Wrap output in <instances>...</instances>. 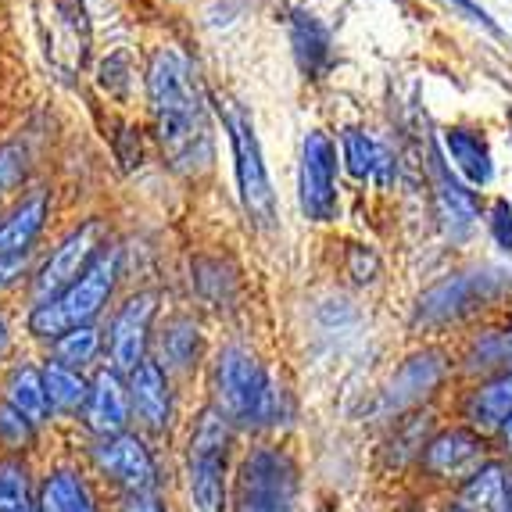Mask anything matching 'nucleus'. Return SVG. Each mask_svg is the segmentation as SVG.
Returning a JSON list of instances; mask_svg holds the SVG:
<instances>
[{
	"label": "nucleus",
	"instance_id": "obj_4",
	"mask_svg": "<svg viewBox=\"0 0 512 512\" xmlns=\"http://www.w3.org/2000/svg\"><path fill=\"white\" fill-rule=\"evenodd\" d=\"M119 265H122V251L104 248L97 255V262L72 283L69 291L51 301H40L29 312V333L43 337V341H58L61 333L79 330V326H94V319L101 316V308L108 305L111 291H115Z\"/></svg>",
	"mask_w": 512,
	"mask_h": 512
},
{
	"label": "nucleus",
	"instance_id": "obj_39",
	"mask_svg": "<svg viewBox=\"0 0 512 512\" xmlns=\"http://www.w3.org/2000/svg\"><path fill=\"white\" fill-rule=\"evenodd\" d=\"M8 351H11V330H8V323L0 319V362L8 359Z\"/></svg>",
	"mask_w": 512,
	"mask_h": 512
},
{
	"label": "nucleus",
	"instance_id": "obj_7",
	"mask_svg": "<svg viewBox=\"0 0 512 512\" xmlns=\"http://www.w3.org/2000/svg\"><path fill=\"white\" fill-rule=\"evenodd\" d=\"M298 466L283 448L262 444L244 455L233 484V512H294Z\"/></svg>",
	"mask_w": 512,
	"mask_h": 512
},
{
	"label": "nucleus",
	"instance_id": "obj_2",
	"mask_svg": "<svg viewBox=\"0 0 512 512\" xmlns=\"http://www.w3.org/2000/svg\"><path fill=\"white\" fill-rule=\"evenodd\" d=\"M512 298V269L505 265H473L455 269L434 280L412 301V326L423 333L452 330V326L480 319Z\"/></svg>",
	"mask_w": 512,
	"mask_h": 512
},
{
	"label": "nucleus",
	"instance_id": "obj_18",
	"mask_svg": "<svg viewBox=\"0 0 512 512\" xmlns=\"http://www.w3.org/2000/svg\"><path fill=\"white\" fill-rule=\"evenodd\" d=\"M83 416H86L90 434H97V441H101V437L126 434L133 409H129V391L119 369H97L94 380H90Z\"/></svg>",
	"mask_w": 512,
	"mask_h": 512
},
{
	"label": "nucleus",
	"instance_id": "obj_15",
	"mask_svg": "<svg viewBox=\"0 0 512 512\" xmlns=\"http://www.w3.org/2000/svg\"><path fill=\"white\" fill-rule=\"evenodd\" d=\"M434 165V201H437V219H441V230L452 240H466L477 226V219L484 215V201H480V190H473L466 180H459L448 162L434 151L430 158Z\"/></svg>",
	"mask_w": 512,
	"mask_h": 512
},
{
	"label": "nucleus",
	"instance_id": "obj_24",
	"mask_svg": "<svg viewBox=\"0 0 512 512\" xmlns=\"http://www.w3.org/2000/svg\"><path fill=\"white\" fill-rule=\"evenodd\" d=\"M291 43H294V58H298L301 72H305L308 79H319L333 65L330 29H326L312 11H294Z\"/></svg>",
	"mask_w": 512,
	"mask_h": 512
},
{
	"label": "nucleus",
	"instance_id": "obj_21",
	"mask_svg": "<svg viewBox=\"0 0 512 512\" xmlns=\"http://www.w3.org/2000/svg\"><path fill=\"white\" fill-rule=\"evenodd\" d=\"M441 144L452 158V165L459 169V176L470 183L473 190L487 187L495 180V158H491V144L480 129L470 126H452L441 133Z\"/></svg>",
	"mask_w": 512,
	"mask_h": 512
},
{
	"label": "nucleus",
	"instance_id": "obj_33",
	"mask_svg": "<svg viewBox=\"0 0 512 512\" xmlns=\"http://www.w3.org/2000/svg\"><path fill=\"white\" fill-rule=\"evenodd\" d=\"M26 176V151L15 144L0 147V190H11Z\"/></svg>",
	"mask_w": 512,
	"mask_h": 512
},
{
	"label": "nucleus",
	"instance_id": "obj_1",
	"mask_svg": "<svg viewBox=\"0 0 512 512\" xmlns=\"http://www.w3.org/2000/svg\"><path fill=\"white\" fill-rule=\"evenodd\" d=\"M147 97L169 162L180 172L205 169L212 162V133L197 83L190 76V61L169 47L154 51L147 65Z\"/></svg>",
	"mask_w": 512,
	"mask_h": 512
},
{
	"label": "nucleus",
	"instance_id": "obj_32",
	"mask_svg": "<svg viewBox=\"0 0 512 512\" xmlns=\"http://www.w3.org/2000/svg\"><path fill=\"white\" fill-rule=\"evenodd\" d=\"M484 215H487V237H491V244H495L505 258H512V205H509V197H495Z\"/></svg>",
	"mask_w": 512,
	"mask_h": 512
},
{
	"label": "nucleus",
	"instance_id": "obj_31",
	"mask_svg": "<svg viewBox=\"0 0 512 512\" xmlns=\"http://www.w3.org/2000/svg\"><path fill=\"white\" fill-rule=\"evenodd\" d=\"M36 437V423H29L18 409H11L8 402H0V444L8 452H26Z\"/></svg>",
	"mask_w": 512,
	"mask_h": 512
},
{
	"label": "nucleus",
	"instance_id": "obj_23",
	"mask_svg": "<svg viewBox=\"0 0 512 512\" xmlns=\"http://www.w3.org/2000/svg\"><path fill=\"white\" fill-rule=\"evenodd\" d=\"M47 212H51V201L43 190L22 197L11 215L0 222V258H22L29 248L36 244V237L43 233V222H47Z\"/></svg>",
	"mask_w": 512,
	"mask_h": 512
},
{
	"label": "nucleus",
	"instance_id": "obj_29",
	"mask_svg": "<svg viewBox=\"0 0 512 512\" xmlns=\"http://www.w3.org/2000/svg\"><path fill=\"white\" fill-rule=\"evenodd\" d=\"M0 512H36L29 470L18 459H0Z\"/></svg>",
	"mask_w": 512,
	"mask_h": 512
},
{
	"label": "nucleus",
	"instance_id": "obj_41",
	"mask_svg": "<svg viewBox=\"0 0 512 512\" xmlns=\"http://www.w3.org/2000/svg\"><path fill=\"white\" fill-rule=\"evenodd\" d=\"M509 512H512V505H509Z\"/></svg>",
	"mask_w": 512,
	"mask_h": 512
},
{
	"label": "nucleus",
	"instance_id": "obj_40",
	"mask_svg": "<svg viewBox=\"0 0 512 512\" xmlns=\"http://www.w3.org/2000/svg\"><path fill=\"white\" fill-rule=\"evenodd\" d=\"M441 512H459V509H455V505H452V502H448V505H444V509H441Z\"/></svg>",
	"mask_w": 512,
	"mask_h": 512
},
{
	"label": "nucleus",
	"instance_id": "obj_5",
	"mask_svg": "<svg viewBox=\"0 0 512 512\" xmlns=\"http://www.w3.org/2000/svg\"><path fill=\"white\" fill-rule=\"evenodd\" d=\"M455 376H459V362L452 351L441 344H423L412 355H405L398 369L387 376V384L380 387L373 402V416L391 423L405 412L427 409L444 387L455 384Z\"/></svg>",
	"mask_w": 512,
	"mask_h": 512
},
{
	"label": "nucleus",
	"instance_id": "obj_30",
	"mask_svg": "<svg viewBox=\"0 0 512 512\" xmlns=\"http://www.w3.org/2000/svg\"><path fill=\"white\" fill-rule=\"evenodd\" d=\"M97 351H101V333L94 326H79V330L61 333L54 341V362L69 369H83L97 359Z\"/></svg>",
	"mask_w": 512,
	"mask_h": 512
},
{
	"label": "nucleus",
	"instance_id": "obj_35",
	"mask_svg": "<svg viewBox=\"0 0 512 512\" xmlns=\"http://www.w3.org/2000/svg\"><path fill=\"white\" fill-rule=\"evenodd\" d=\"M452 8H459L462 15L470 18V22H480V26H484V29H491V33H498V26H495V22H491V15H487V11L480 8L477 0H452Z\"/></svg>",
	"mask_w": 512,
	"mask_h": 512
},
{
	"label": "nucleus",
	"instance_id": "obj_17",
	"mask_svg": "<svg viewBox=\"0 0 512 512\" xmlns=\"http://www.w3.org/2000/svg\"><path fill=\"white\" fill-rule=\"evenodd\" d=\"M126 391H129V409H133L140 427L147 434H165L172 423V384H169V373L162 369V362L158 359L140 362L126 376Z\"/></svg>",
	"mask_w": 512,
	"mask_h": 512
},
{
	"label": "nucleus",
	"instance_id": "obj_12",
	"mask_svg": "<svg viewBox=\"0 0 512 512\" xmlns=\"http://www.w3.org/2000/svg\"><path fill=\"white\" fill-rule=\"evenodd\" d=\"M455 419L495 441L512 423V373L462 380L455 394Z\"/></svg>",
	"mask_w": 512,
	"mask_h": 512
},
{
	"label": "nucleus",
	"instance_id": "obj_38",
	"mask_svg": "<svg viewBox=\"0 0 512 512\" xmlns=\"http://www.w3.org/2000/svg\"><path fill=\"white\" fill-rule=\"evenodd\" d=\"M495 452L502 455V459H505V462H509V466H512V423H509V427L502 430V434L495 437Z\"/></svg>",
	"mask_w": 512,
	"mask_h": 512
},
{
	"label": "nucleus",
	"instance_id": "obj_10",
	"mask_svg": "<svg viewBox=\"0 0 512 512\" xmlns=\"http://www.w3.org/2000/svg\"><path fill=\"white\" fill-rule=\"evenodd\" d=\"M301 212L312 222H333L341 212L337 197V144L323 129H312L301 144V172H298Z\"/></svg>",
	"mask_w": 512,
	"mask_h": 512
},
{
	"label": "nucleus",
	"instance_id": "obj_16",
	"mask_svg": "<svg viewBox=\"0 0 512 512\" xmlns=\"http://www.w3.org/2000/svg\"><path fill=\"white\" fill-rule=\"evenodd\" d=\"M459 376L462 380H480V376L512 373V308L498 323H487L473 330L462 341L459 355Z\"/></svg>",
	"mask_w": 512,
	"mask_h": 512
},
{
	"label": "nucleus",
	"instance_id": "obj_3",
	"mask_svg": "<svg viewBox=\"0 0 512 512\" xmlns=\"http://www.w3.org/2000/svg\"><path fill=\"white\" fill-rule=\"evenodd\" d=\"M212 387V405H219L233 427H262V423H276L280 416L283 391L276 387L273 376L265 373L255 351L240 348V344H230L215 355Z\"/></svg>",
	"mask_w": 512,
	"mask_h": 512
},
{
	"label": "nucleus",
	"instance_id": "obj_27",
	"mask_svg": "<svg viewBox=\"0 0 512 512\" xmlns=\"http://www.w3.org/2000/svg\"><path fill=\"white\" fill-rule=\"evenodd\" d=\"M201 359V326L190 316H172L162 330V369L190 373Z\"/></svg>",
	"mask_w": 512,
	"mask_h": 512
},
{
	"label": "nucleus",
	"instance_id": "obj_20",
	"mask_svg": "<svg viewBox=\"0 0 512 512\" xmlns=\"http://www.w3.org/2000/svg\"><path fill=\"white\" fill-rule=\"evenodd\" d=\"M448 502L459 512H509L512 505V466L495 455L470 480H462Z\"/></svg>",
	"mask_w": 512,
	"mask_h": 512
},
{
	"label": "nucleus",
	"instance_id": "obj_22",
	"mask_svg": "<svg viewBox=\"0 0 512 512\" xmlns=\"http://www.w3.org/2000/svg\"><path fill=\"white\" fill-rule=\"evenodd\" d=\"M344 147V162H348V172L355 176V180L369 183V187L384 190L394 183V176H398V165H394L391 151H387L380 140H373L369 133H362V129H348L341 140Z\"/></svg>",
	"mask_w": 512,
	"mask_h": 512
},
{
	"label": "nucleus",
	"instance_id": "obj_11",
	"mask_svg": "<svg viewBox=\"0 0 512 512\" xmlns=\"http://www.w3.org/2000/svg\"><path fill=\"white\" fill-rule=\"evenodd\" d=\"M104 248H108V244H104V226L97 219L83 222L79 230H72L69 237L58 244L51 262L43 265V273L36 276V298L51 301V298H58V294H65L72 283L97 262V255H101Z\"/></svg>",
	"mask_w": 512,
	"mask_h": 512
},
{
	"label": "nucleus",
	"instance_id": "obj_37",
	"mask_svg": "<svg viewBox=\"0 0 512 512\" xmlns=\"http://www.w3.org/2000/svg\"><path fill=\"white\" fill-rule=\"evenodd\" d=\"M22 273H26V255L22 258H0V291L11 287Z\"/></svg>",
	"mask_w": 512,
	"mask_h": 512
},
{
	"label": "nucleus",
	"instance_id": "obj_25",
	"mask_svg": "<svg viewBox=\"0 0 512 512\" xmlns=\"http://www.w3.org/2000/svg\"><path fill=\"white\" fill-rule=\"evenodd\" d=\"M36 512H97V498L76 470H51L36 495Z\"/></svg>",
	"mask_w": 512,
	"mask_h": 512
},
{
	"label": "nucleus",
	"instance_id": "obj_36",
	"mask_svg": "<svg viewBox=\"0 0 512 512\" xmlns=\"http://www.w3.org/2000/svg\"><path fill=\"white\" fill-rule=\"evenodd\" d=\"M122 512H165L162 498L154 495H126V505H122Z\"/></svg>",
	"mask_w": 512,
	"mask_h": 512
},
{
	"label": "nucleus",
	"instance_id": "obj_19",
	"mask_svg": "<svg viewBox=\"0 0 512 512\" xmlns=\"http://www.w3.org/2000/svg\"><path fill=\"white\" fill-rule=\"evenodd\" d=\"M437 427H441V419H437L434 405L391 419L384 441H380V459H384L387 470H409V466H416L423 448L430 444V437L437 434Z\"/></svg>",
	"mask_w": 512,
	"mask_h": 512
},
{
	"label": "nucleus",
	"instance_id": "obj_28",
	"mask_svg": "<svg viewBox=\"0 0 512 512\" xmlns=\"http://www.w3.org/2000/svg\"><path fill=\"white\" fill-rule=\"evenodd\" d=\"M43 373V387H47V402L58 412H79L86 405V394H90V384L83 380L79 369L61 366V362H47L40 369Z\"/></svg>",
	"mask_w": 512,
	"mask_h": 512
},
{
	"label": "nucleus",
	"instance_id": "obj_8",
	"mask_svg": "<svg viewBox=\"0 0 512 512\" xmlns=\"http://www.w3.org/2000/svg\"><path fill=\"white\" fill-rule=\"evenodd\" d=\"M495 441L484 437L480 430L466 427L459 419L441 423L437 434L430 437V444L419 455L416 470L427 484H437L444 491H455L462 480H470L473 473L484 466L487 459H495Z\"/></svg>",
	"mask_w": 512,
	"mask_h": 512
},
{
	"label": "nucleus",
	"instance_id": "obj_9",
	"mask_svg": "<svg viewBox=\"0 0 512 512\" xmlns=\"http://www.w3.org/2000/svg\"><path fill=\"white\" fill-rule=\"evenodd\" d=\"M222 119H226V129H230V140H233L237 190H240V201H244V212H248L251 222H258V226H273L276 194H273V183H269V172H265V162H262V144H258L255 122H251L248 111L233 101H226Z\"/></svg>",
	"mask_w": 512,
	"mask_h": 512
},
{
	"label": "nucleus",
	"instance_id": "obj_34",
	"mask_svg": "<svg viewBox=\"0 0 512 512\" xmlns=\"http://www.w3.org/2000/svg\"><path fill=\"white\" fill-rule=\"evenodd\" d=\"M348 273L355 276V283H373L380 276V255L366 244H355L348 251Z\"/></svg>",
	"mask_w": 512,
	"mask_h": 512
},
{
	"label": "nucleus",
	"instance_id": "obj_13",
	"mask_svg": "<svg viewBox=\"0 0 512 512\" xmlns=\"http://www.w3.org/2000/svg\"><path fill=\"white\" fill-rule=\"evenodd\" d=\"M158 291H140L115 312L108 326V355L111 369L133 373L140 362H147V344H151V323L158 316Z\"/></svg>",
	"mask_w": 512,
	"mask_h": 512
},
{
	"label": "nucleus",
	"instance_id": "obj_26",
	"mask_svg": "<svg viewBox=\"0 0 512 512\" xmlns=\"http://www.w3.org/2000/svg\"><path fill=\"white\" fill-rule=\"evenodd\" d=\"M4 402L18 409L29 423L40 427L43 419L51 416V402H47V387H43V373L29 362L15 366L4 380Z\"/></svg>",
	"mask_w": 512,
	"mask_h": 512
},
{
	"label": "nucleus",
	"instance_id": "obj_14",
	"mask_svg": "<svg viewBox=\"0 0 512 512\" xmlns=\"http://www.w3.org/2000/svg\"><path fill=\"white\" fill-rule=\"evenodd\" d=\"M94 462L104 477H111L126 495H151L158 484V466L154 455L137 434H115L101 437L94 444Z\"/></svg>",
	"mask_w": 512,
	"mask_h": 512
},
{
	"label": "nucleus",
	"instance_id": "obj_6",
	"mask_svg": "<svg viewBox=\"0 0 512 512\" xmlns=\"http://www.w3.org/2000/svg\"><path fill=\"white\" fill-rule=\"evenodd\" d=\"M233 423L219 405H205L190 430L187 498L190 512H226V459H230Z\"/></svg>",
	"mask_w": 512,
	"mask_h": 512
}]
</instances>
